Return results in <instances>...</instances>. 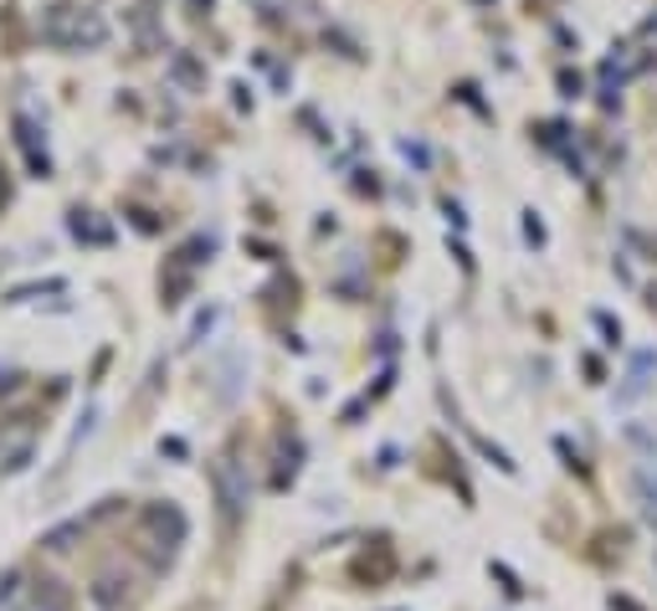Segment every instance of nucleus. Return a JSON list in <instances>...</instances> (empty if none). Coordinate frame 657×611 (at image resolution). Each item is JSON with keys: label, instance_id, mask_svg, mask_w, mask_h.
Here are the masks:
<instances>
[{"label": "nucleus", "instance_id": "nucleus-1", "mask_svg": "<svg viewBox=\"0 0 657 611\" xmlns=\"http://www.w3.org/2000/svg\"><path fill=\"white\" fill-rule=\"evenodd\" d=\"M15 586H21V576H15V570H6V576H0V601H11Z\"/></svg>", "mask_w": 657, "mask_h": 611}]
</instances>
